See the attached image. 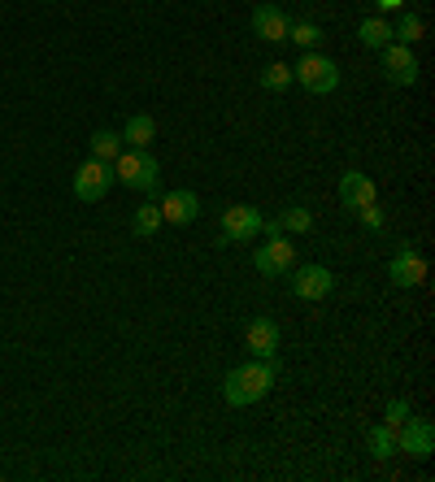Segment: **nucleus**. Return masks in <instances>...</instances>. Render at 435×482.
Wrapping results in <instances>:
<instances>
[{"label":"nucleus","mask_w":435,"mask_h":482,"mask_svg":"<svg viewBox=\"0 0 435 482\" xmlns=\"http://www.w3.org/2000/svg\"><path fill=\"white\" fill-rule=\"evenodd\" d=\"M383 53V74H388V83H397V87H414L418 83V57H414V48L409 44H388V48H379Z\"/></svg>","instance_id":"7"},{"label":"nucleus","mask_w":435,"mask_h":482,"mask_svg":"<svg viewBox=\"0 0 435 482\" xmlns=\"http://www.w3.org/2000/svg\"><path fill=\"white\" fill-rule=\"evenodd\" d=\"M366 444H370V452H374V461H392V456H397V430L379 421V426L370 430Z\"/></svg>","instance_id":"17"},{"label":"nucleus","mask_w":435,"mask_h":482,"mask_svg":"<svg viewBox=\"0 0 435 482\" xmlns=\"http://www.w3.org/2000/svg\"><path fill=\"white\" fill-rule=\"evenodd\" d=\"M335 287L331 270L327 265H301L297 274H292V295L297 300H327Z\"/></svg>","instance_id":"11"},{"label":"nucleus","mask_w":435,"mask_h":482,"mask_svg":"<svg viewBox=\"0 0 435 482\" xmlns=\"http://www.w3.org/2000/svg\"><path fill=\"white\" fill-rule=\"evenodd\" d=\"M288 39H292L301 53H314V48L322 44V27H318V22H292V27H288Z\"/></svg>","instance_id":"21"},{"label":"nucleus","mask_w":435,"mask_h":482,"mask_svg":"<svg viewBox=\"0 0 435 482\" xmlns=\"http://www.w3.org/2000/svg\"><path fill=\"white\" fill-rule=\"evenodd\" d=\"M253 265H257V274H266V278L292 274V265H297V248H292V239H288L283 230L266 235V244L253 253Z\"/></svg>","instance_id":"6"},{"label":"nucleus","mask_w":435,"mask_h":482,"mask_svg":"<svg viewBox=\"0 0 435 482\" xmlns=\"http://www.w3.org/2000/svg\"><path fill=\"white\" fill-rule=\"evenodd\" d=\"M274 378H279V365H274V356H270V361L253 356V361L235 365L231 374H227L222 395H227V404H231V409H248V404L266 400L270 386H274Z\"/></svg>","instance_id":"1"},{"label":"nucleus","mask_w":435,"mask_h":482,"mask_svg":"<svg viewBox=\"0 0 435 482\" xmlns=\"http://www.w3.org/2000/svg\"><path fill=\"white\" fill-rule=\"evenodd\" d=\"M379 9H383V13H392V9H405V0H379Z\"/></svg>","instance_id":"26"},{"label":"nucleus","mask_w":435,"mask_h":482,"mask_svg":"<svg viewBox=\"0 0 435 482\" xmlns=\"http://www.w3.org/2000/svg\"><path fill=\"white\" fill-rule=\"evenodd\" d=\"M274 222H279V230H292V235H305V230L314 226V213H309V204H288V209H283V213H279Z\"/></svg>","instance_id":"19"},{"label":"nucleus","mask_w":435,"mask_h":482,"mask_svg":"<svg viewBox=\"0 0 435 482\" xmlns=\"http://www.w3.org/2000/svg\"><path fill=\"white\" fill-rule=\"evenodd\" d=\"M388 278H392V287H422L427 283V257L414 248H401L388 261Z\"/></svg>","instance_id":"9"},{"label":"nucleus","mask_w":435,"mask_h":482,"mask_svg":"<svg viewBox=\"0 0 435 482\" xmlns=\"http://www.w3.org/2000/svg\"><path fill=\"white\" fill-rule=\"evenodd\" d=\"M118 179H113V161H83L79 170H74V195L83 200V204H96V200H105L109 195V187H113Z\"/></svg>","instance_id":"4"},{"label":"nucleus","mask_w":435,"mask_h":482,"mask_svg":"<svg viewBox=\"0 0 435 482\" xmlns=\"http://www.w3.org/2000/svg\"><path fill=\"white\" fill-rule=\"evenodd\" d=\"M397 452H409L414 461H427L435 452V426L427 418H409L397 426Z\"/></svg>","instance_id":"8"},{"label":"nucleus","mask_w":435,"mask_h":482,"mask_svg":"<svg viewBox=\"0 0 435 482\" xmlns=\"http://www.w3.org/2000/svg\"><path fill=\"white\" fill-rule=\"evenodd\" d=\"M288 83H292V65L270 62L266 70H262V87H266V92H283Z\"/></svg>","instance_id":"23"},{"label":"nucleus","mask_w":435,"mask_h":482,"mask_svg":"<svg viewBox=\"0 0 435 482\" xmlns=\"http://www.w3.org/2000/svg\"><path fill=\"white\" fill-rule=\"evenodd\" d=\"M262 209H253V204H231V209H222V230H218V244H248V239H257L262 235Z\"/></svg>","instance_id":"5"},{"label":"nucleus","mask_w":435,"mask_h":482,"mask_svg":"<svg viewBox=\"0 0 435 482\" xmlns=\"http://www.w3.org/2000/svg\"><path fill=\"white\" fill-rule=\"evenodd\" d=\"M409 418H414V413H409V400H388V409H383V426L397 430V426H405Z\"/></svg>","instance_id":"24"},{"label":"nucleus","mask_w":435,"mask_h":482,"mask_svg":"<svg viewBox=\"0 0 435 482\" xmlns=\"http://www.w3.org/2000/svg\"><path fill=\"white\" fill-rule=\"evenodd\" d=\"M353 213L362 218V226H366V230H383V209H379V200H370V204L353 209Z\"/></svg>","instance_id":"25"},{"label":"nucleus","mask_w":435,"mask_h":482,"mask_svg":"<svg viewBox=\"0 0 435 482\" xmlns=\"http://www.w3.org/2000/svg\"><path fill=\"white\" fill-rule=\"evenodd\" d=\"M244 348H248L253 356H262V361H270V356L279 353V321L253 318L248 321V330H244Z\"/></svg>","instance_id":"13"},{"label":"nucleus","mask_w":435,"mask_h":482,"mask_svg":"<svg viewBox=\"0 0 435 482\" xmlns=\"http://www.w3.org/2000/svg\"><path fill=\"white\" fill-rule=\"evenodd\" d=\"M288 27H292V18H288L279 4H257V9H253V35H257V39L283 44V39H288Z\"/></svg>","instance_id":"12"},{"label":"nucleus","mask_w":435,"mask_h":482,"mask_svg":"<svg viewBox=\"0 0 435 482\" xmlns=\"http://www.w3.org/2000/svg\"><path fill=\"white\" fill-rule=\"evenodd\" d=\"M422 31H427V22H422V13H414V9H405L401 27H397V44H418L422 39Z\"/></svg>","instance_id":"22"},{"label":"nucleus","mask_w":435,"mask_h":482,"mask_svg":"<svg viewBox=\"0 0 435 482\" xmlns=\"http://www.w3.org/2000/svg\"><path fill=\"white\" fill-rule=\"evenodd\" d=\"M357 39H362L366 48H388V44H392V27H388L383 18H366V22L357 27Z\"/></svg>","instance_id":"18"},{"label":"nucleus","mask_w":435,"mask_h":482,"mask_svg":"<svg viewBox=\"0 0 435 482\" xmlns=\"http://www.w3.org/2000/svg\"><path fill=\"white\" fill-rule=\"evenodd\" d=\"M157 209H162V222L192 226L197 218H201V195L192 192V187H179V192H166V200H162Z\"/></svg>","instance_id":"10"},{"label":"nucleus","mask_w":435,"mask_h":482,"mask_svg":"<svg viewBox=\"0 0 435 482\" xmlns=\"http://www.w3.org/2000/svg\"><path fill=\"white\" fill-rule=\"evenodd\" d=\"M113 179L135 187V192H157L162 187V161L148 148H122L113 161Z\"/></svg>","instance_id":"2"},{"label":"nucleus","mask_w":435,"mask_h":482,"mask_svg":"<svg viewBox=\"0 0 435 482\" xmlns=\"http://www.w3.org/2000/svg\"><path fill=\"white\" fill-rule=\"evenodd\" d=\"M292 83H301L305 92H314V96H331L335 87H339V65L327 57V53H301V62L292 65Z\"/></svg>","instance_id":"3"},{"label":"nucleus","mask_w":435,"mask_h":482,"mask_svg":"<svg viewBox=\"0 0 435 482\" xmlns=\"http://www.w3.org/2000/svg\"><path fill=\"white\" fill-rule=\"evenodd\" d=\"M131 230L139 239H153L157 230H162V209H157V200H148V204H139L131 218Z\"/></svg>","instance_id":"16"},{"label":"nucleus","mask_w":435,"mask_h":482,"mask_svg":"<svg viewBox=\"0 0 435 482\" xmlns=\"http://www.w3.org/2000/svg\"><path fill=\"white\" fill-rule=\"evenodd\" d=\"M339 200H344V209H362V204H370V200H379L370 174H362V170H344V174H339Z\"/></svg>","instance_id":"14"},{"label":"nucleus","mask_w":435,"mask_h":482,"mask_svg":"<svg viewBox=\"0 0 435 482\" xmlns=\"http://www.w3.org/2000/svg\"><path fill=\"white\" fill-rule=\"evenodd\" d=\"M88 144H92V157L96 161H118V153H122V135L118 130H96Z\"/></svg>","instance_id":"20"},{"label":"nucleus","mask_w":435,"mask_h":482,"mask_svg":"<svg viewBox=\"0 0 435 482\" xmlns=\"http://www.w3.org/2000/svg\"><path fill=\"white\" fill-rule=\"evenodd\" d=\"M153 139H157V122H153L148 113H131L127 127H122V144H127V148H148Z\"/></svg>","instance_id":"15"}]
</instances>
